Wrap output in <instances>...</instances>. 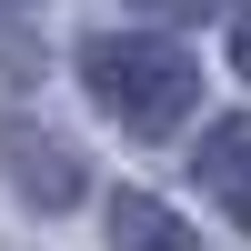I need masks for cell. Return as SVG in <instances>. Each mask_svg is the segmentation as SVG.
<instances>
[{
	"instance_id": "3957f363",
	"label": "cell",
	"mask_w": 251,
	"mask_h": 251,
	"mask_svg": "<svg viewBox=\"0 0 251 251\" xmlns=\"http://www.w3.org/2000/svg\"><path fill=\"white\" fill-rule=\"evenodd\" d=\"M191 171H201V191H211L221 211L251 231V111H231V121H211V131H201Z\"/></svg>"
},
{
	"instance_id": "6da1fadb",
	"label": "cell",
	"mask_w": 251,
	"mask_h": 251,
	"mask_svg": "<svg viewBox=\"0 0 251 251\" xmlns=\"http://www.w3.org/2000/svg\"><path fill=\"white\" fill-rule=\"evenodd\" d=\"M80 91L100 100V121H121L131 141H161L191 121L201 100V60L171 30H91L80 40Z\"/></svg>"
},
{
	"instance_id": "277c9868",
	"label": "cell",
	"mask_w": 251,
	"mask_h": 251,
	"mask_svg": "<svg viewBox=\"0 0 251 251\" xmlns=\"http://www.w3.org/2000/svg\"><path fill=\"white\" fill-rule=\"evenodd\" d=\"M111 251H211V241H201L171 201H151V191H111Z\"/></svg>"
},
{
	"instance_id": "5b68a950",
	"label": "cell",
	"mask_w": 251,
	"mask_h": 251,
	"mask_svg": "<svg viewBox=\"0 0 251 251\" xmlns=\"http://www.w3.org/2000/svg\"><path fill=\"white\" fill-rule=\"evenodd\" d=\"M231 71L251 80V20H231Z\"/></svg>"
},
{
	"instance_id": "7a4b0ae2",
	"label": "cell",
	"mask_w": 251,
	"mask_h": 251,
	"mask_svg": "<svg viewBox=\"0 0 251 251\" xmlns=\"http://www.w3.org/2000/svg\"><path fill=\"white\" fill-rule=\"evenodd\" d=\"M0 181H10L30 211H71V201L91 191L80 151L50 131V121H20V111H0Z\"/></svg>"
}]
</instances>
